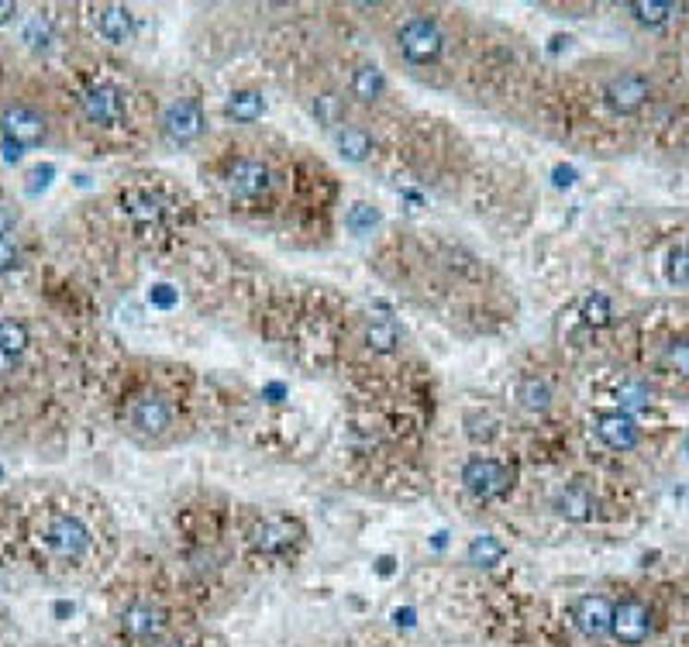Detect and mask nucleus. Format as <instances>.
Returning a JSON list of instances; mask_svg holds the SVG:
<instances>
[{
  "label": "nucleus",
  "mask_w": 689,
  "mask_h": 647,
  "mask_svg": "<svg viewBox=\"0 0 689 647\" xmlns=\"http://www.w3.org/2000/svg\"><path fill=\"white\" fill-rule=\"evenodd\" d=\"M397 49L410 66H435L445 52V31L428 14H410L397 28Z\"/></svg>",
  "instance_id": "nucleus-1"
},
{
  "label": "nucleus",
  "mask_w": 689,
  "mask_h": 647,
  "mask_svg": "<svg viewBox=\"0 0 689 647\" xmlns=\"http://www.w3.org/2000/svg\"><path fill=\"white\" fill-rule=\"evenodd\" d=\"M610 634L614 641H621L624 647H641L652 634V610L648 603H641L638 596H627L614 606V617H610Z\"/></svg>",
  "instance_id": "nucleus-2"
},
{
  "label": "nucleus",
  "mask_w": 689,
  "mask_h": 647,
  "mask_svg": "<svg viewBox=\"0 0 689 647\" xmlns=\"http://www.w3.org/2000/svg\"><path fill=\"white\" fill-rule=\"evenodd\" d=\"M462 482L476 500H497L510 489L514 472L500 465L497 458H469L466 469H462Z\"/></svg>",
  "instance_id": "nucleus-3"
},
{
  "label": "nucleus",
  "mask_w": 689,
  "mask_h": 647,
  "mask_svg": "<svg viewBox=\"0 0 689 647\" xmlns=\"http://www.w3.org/2000/svg\"><path fill=\"white\" fill-rule=\"evenodd\" d=\"M45 544L52 548V555H59L63 561H76L87 555L90 548V527L80 517H73V513H59L45 527Z\"/></svg>",
  "instance_id": "nucleus-4"
},
{
  "label": "nucleus",
  "mask_w": 689,
  "mask_h": 647,
  "mask_svg": "<svg viewBox=\"0 0 689 647\" xmlns=\"http://www.w3.org/2000/svg\"><path fill=\"white\" fill-rule=\"evenodd\" d=\"M207 118H204V107L197 100H173L162 114V135L169 138L173 145H190L204 135Z\"/></svg>",
  "instance_id": "nucleus-5"
},
{
  "label": "nucleus",
  "mask_w": 689,
  "mask_h": 647,
  "mask_svg": "<svg viewBox=\"0 0 689 647\" xmlns=\"http://www.w3.org/2000/svg\"><path fill=\"white\" fill-rule=\"evenodd\" d=\"M0 131H4V138H11L14 145H42L45 138H49V121H45V114H38L35 107L28 104H11L4 111V118H0Z\"/></svg>",
  "instance_id": "nucleus-6"
},
{
  "label": "nucleus",
  "mask_w": 689,
  "mask_h": 647,
  "mask_svg": "<svg viewBox=\"0 0 689 647\" xmlns=\"http://www.w3.org/2000/svg\"><path fill=\"white\" fill-rule=\"evenodd\" d=\"M648 93H652V87H648V80L641 73H621L607 83L603 100H607V107L614 114H634L648 104Z\"/></svg>",
  "instance_id": "nucleus-7"
},
{
  "label": "nucleus",
  "mask_w": 689,
  "mask_h": 647,
  "mask_svg": "<svg viewBox=\"0 0 689 647\" xmlns=\"http://www.w3.org/2000/svg\"><path fill=\"white\" fill-rule=\"evenodd\" d=\"M269 186H273V173H269V166L259 159H238L235 166L228 169V190L235 193V197L255 200V197H262V193H269Z\"/></svg>",
  "instance_id": "nucleus-8"
},
{
  "label": "nucleus",
  "mask_w": 689,
  "mask_h": 647,
  "mask_svg": "<svg viewBox=\"0 0 689 647\" xmlns=\"http://www.w3.org/2000/svg\"><path fill=\"white\" fill-rule=\"evenodd\" d=\"M83 114H87V121L111 128V124H118L125 118V97H121V90L111 87V83H97V87H90L83 93Z\"/></svg>",
  "instance_id": "nucleus-9"
},
{
  "label": "nucleus",
  "mask_w": 689,
  "mask_h": 647,
  "mask_svg": "<svg viewBox=\"0 0 689 647\" xmlns=\"http://www.w3.org/2000/svg\"><path fill=\"white\" fill-rule=\"evenodd\" d=\"M131 427H135L138 434H145V438H162V434L173 427V407L156 393L142 396V400H135V407H131Z\"/></svg>",
  "instance_id": "nucleus-10"
},
{
  "label": "nucleus",
  "mask_w": 689,
  "mask_h": 647,
  "mask_svg": "<svg viewBox=\"0 0 689 647\" xmlns=\"http://www.w3.org/2000/svg\"><path fill=\"white\" fill-rule=\"evenodd\" d=\"M596 434H600V441L607 444V448H614V451H631L634 444L641 441L638 420H634L631 413H624V410L600 413V417H596Z\"/></svg>",
  "instance_id": "nucleus-11"
},
{
  "label": "nucleus",
  "mask_w": 689,
  "mask_h": 647,
  "mask_svg": "<svg viewBox=\"0 0 689 647\" xmlns=\"http://www.w3.org/2000/svg\"><path fill=\"white\" fill-rule=\"evenodd\" d=\"M610 617H614V603L607 596H583L576 603V627L586 641H603L610 634Z\"/></svg>",
  "instance_id": "nucleus-12"
},
{
  "label": "nucleus",
  "mask_w": 689,
  "mask_h": 647,
  "mask_svg": "<svg viewBox=\"0 0 689 647\" xmlns=\"http://www.w3.org/2000/svg\"><path fill=\"white\" fill-rule=\"evenodd\" d=\"M125 630L135 641H145V644H152V641H159L162 637V630H166V610L156 603H135V606H128V613H125Z\"/></svg>",
  "instance_id": "nucleus-13"
},
{
  "label": "nucleus",
  "mask_w": 689,
  "mask_h": 647,
  "mask_svg": "<svg viewBox=\"0 0 689 647\" xmlns=\"http://www.w3.org/2000/svg\"><path fill=\"white\" fill-rule=\"evenodd\" d=\"M331 142H335L338 155L348 162H366L369 152H373V135H369L362 124H352V121L338 124V128L331 131Z\"/></svg>",
  "instance_id": "nucleus-14"
},
{
  "label": "nucleus",
  "mask_w": 689,
  "mask_h": 647,
  "mask_svg": "<svg viewBox=\"0 0 689 647\" xmlns=\"http://www.w3.org/2000/svg\"><path fill=\"white\" fill-rule=\"evenodd\" d=\"M97 28L111 45H125V42L135 38V14H131L128 7L111 4V7H104V11H100Z\"/></svg>",
  "instance_id": "nucleus-15"
},
{
  "label": "nucleus",
  "mask_w": 689,
  "mask_h": 647,
  "mask_svg": "<svg viewBox=\"0 0 689 647\" xmlns=\"http://www.w3.org/2000/svg\"><path fill=\"white\" fill-rule=\"evenodd\" d=\"M348 90L359 104H379L386 97V76L379 73L376 66H355L352 69V80H348Z\"/></svg>",
  "instance_id": "nucleus-16"
},
{
  "label": "nucleus",
  "mask_w": 689,
  "mask_h": 647,
  "mask_svg": "<svg viewBox=\"0 0 689 647\" xmlns=\"http://www.w3.org/2000/svg\"><path fill=\"white\" fill-rule=\"evenodd\" d=\"M593 496H590V489H583V486H569V489H562L559 496H555V513L565 520H590L593 517Z\"/></svg>",
  "instance_id": "nucleus-17"
},
{
  "label": "nucleus",
  "mask_w": 689,
  "mask_h": 647,
  "mask_svg": "<svg viewBox=\"0 0 689 647\" xmlns=\"http://www.w3.org/2000/svg\"><path fill=\"white\" fill-rule=\"evenodd\" d=\"M627 11L634 14V21L645 28H662L669 21L679 18L683 4H669V0H648V4H627Z\"/></svg>",
  "instance_id": "nucleus-18"
},
{
  "label": "nucleus",
  "mask_w": 689,
  "mask_h": 647,
  "mask_svg": "<svg viewBox=\"0 0 689 647\" xmlns=\"http://www.w3.org/2000/svg\"><path fill=\"white\" fill-rule=\"evenodd\" d=\"M293 524L290 520H266V524H259L252 530V544L259 551H283L286 544L293 541Z\"/></svg>",
  "instance_id": "nucleus-19"
},
{
  "label": "nucleus",
  "mask_w": 689,
  "mask_h": 647,
  "mask_svg": "<svg viewBox=\"0 0 689 647\" xmlns=\"http://www.w3.org/2000/svg\"><path fill=\"white\" fill-rule=\"evenodd\" d=\"M311 111H314V118L321 121L324 128H331V131H335L338 124H345V100L338 97V93H331V90L317 93Z\"/></svg>",
  "instance_id": "nucleus-20"
},
{
  "label": "nucleus",
  "mask_w": 689,
  "mask_h": 647,
  "mask_svg": "<svg viewBox=\"0 0 689 647\" xmlns=\"http://www.w3.org/2000/svg\"><path fill=\"white\" fill-rule=\"evenodd\" d=\"M517 400H521L524 410H548V403H552V389H548L545 379L538 376H528L521 379V386H517Z\"/></svg>",
  "instance_id": "nucleus-21"
},
{
  "label": "nucleus",
  "mask_w": 689,
  "mask_h": 647,
  "mask_svg": "<svg viewBox=\"0 0 689 647\" xmlns=\"http://www.w3.org/2000/svg\"><path fill=\"white\" fill-rule=\"evenodd\" d=\"M262 114H266V100H262L259 93H252V90L231 93L228 118H235V121H255V118H262Z\"/></svg>",
  "instance_id": "nucleus-22"
},
{
  "label": "nucleus",
  "mask_w": 689,
  "mask_h": 647,
  "mask_svg": "<svg viewBox=\"0 0 689 647\" xmlns=\"http://www.w3.org/2000/svg\"><path fill=\"white\" fill-rule=\"evenodd\" d=\"M25 348H28V327L21 321H14V317H4V321H0V352H11L21 358Z\"/></svg>",
  "instance_id": "nucleus-23"
},
{
  "label": "nucleus",
  "mask_w": 689,
  "mask_h": 647,
  "mask_svg": "<svg viewBox=\"0 0 689 647\" xmlns=\"http://www.w3.org/2000/svg\"><path fill=\"white\" fill-rule=\"evenodd\" d=\"M397 341H400V334L390 321H373L366 327V345L379 355H390L393 348H397Z\"/></svg>",
  "instance_id": "nucleus-24"
},
{
  "label": "nucleus",
  "mask_w": 689,
  "mask_h": 647,
  "mask_svg": "<svg viewBox=\"0 0 689 647\" xmlns=\"http://www.w3.org/2000/svg\"><path fill=\"white\" fill-rule=\"evenodd\" d=\"M652 386L648 383H638V379H627V383H621V389H617V400H621V407H648L652 403Z\"/></svg>",
  "instance_id": "nucleus-25"
},
{
  "label": "nucleus",
  "mask_w": 689,
  "mask_h": 647,
  "mask_svg": "<svg viewBox=\"0 0 689 647\" xmlns=\"http://www.w3.org/2000/svg\"><path fill=\"white\" fill-rule=\"evenodd\" d=\"M125 204H128L131 214L142 217V221H152V217L162 214V200L152 197V193H128Z\"/></svg>",
  "instance_id": "nucleus-26"
},
{
  "label": "nucleus",
  "mask_w": 689,
  "mask_h": 647,
  "mask_svg": "<svg viewBox=\"0 0 689 647\" xmlns=\"http://www.w3.org/2000/svg\"><path fill=\"white\" fill-rule=\"evenodd\" d=\"M665 279L672 286H689V252L686 248H676L665 262Z\"/></svg>",
  "instance_id": "nucleus-27"
},
{
  "label": "nucleus",
  "mask_w": 689,
  "mask_h": 647,
  "mask_svg": "<svg viewBox=\"0 0 689 647\" xmlns=\"http://www.w3.org/2000/svg\"><path fill=\"white\" fill-rule=\"evenodd\" d=\"M665 369L676 372V376H689V341H672L662 355Z\"/></svg>",
  "instance_id": "nucleus-28"
},
{
  "label": "nucleus",
  "mask_w": 689,
  "mask_h": 647,
  "mask_svg": "<svg viewBox=\"0 0 689 647\" xmlns=\"http://www.w3.org/2000/svg\"><path fill=\"white\" fill-rule=\"evenodd\" d=\"M469 558L476 561H483V565H493V561H500L503 558V548L493 537H479V541H472V548H469Z\"/></svg>",
  "instance_id": "nucleus-29"
},
{
  "label": "nucleus",
  "mask_w": 689,
  "mask_h": 647,
  "mask_svg": "<svg viewBox=\"0 0 689 647\" xmlns=\"http://www.w3.org/2000/svg\"><path fill=\"white\" fill-rule=\"evenodd\" d=\"M583 321L593 324V327H603L610 321V303L607 296H590V300L583 303Z\"/></svg>",
  "instance_id": "nucleus-30"
},
{
  "label": "nucleus",
  "mask_w": 689,
  "mask_h": 647,
  "mask_svg": "<svg viewBox=\"0 0 689 647\" xmlns=\"http://www.w3.org/2000/svg\"><path fill=\"white\" fill-rule=\"evenodd\" d=\"M376 221H379V214H376L373 207H366V204H355V207H352V214H348V228H352L355 235H362V231H369Z\"/></svg>",
  "instance_id": "nucleus-31"
},
{
  "label": "nucleus",
  "mask_w": 689,
  "mask_h": 647,
  "mask_svg": "<svg viewBox=\"0 0 689 647\" xmlns=\"http://www.w3.org/2000/svg\"><path fill=\"white\" fill-rule=\"evenodd\" d=\"M21 252H18V241L14 238H0V272H11L18 265Z\"/></svg>",
  "instance_id": "nucleus-32"
},
{
  "label": "nucleus",
  "mask_w": 689,
  "mask_h": 647,
  "mask_svg": "<svg viewBox=\"0 0 689 647\" xmlns=\"http://www.w3.org/2000/svg\"><path fill=\"white\" fill-rule=\"evenodd\" d=\"M25 42H28V45H35V49H38V45L49 42V28H45V21H42V18H35L32 25L25 28Z\"/></svg>",
  "instance_id": "nucleus-33"
},
{
  "label": "nucleus",
  "mask_w": 689,
  "mask_h": 647,
  "mask_svg": "<svg viewBox=\"0 0 689 647\" xmlns=\"http://www.w3.org/2000/svg\"><path fill=\"white\" fill-rule=\"evenodd\" d=\"M14 224H18V217H14L7 207H0V238H11Z\"/></svg>",
  "instance_id": "nucleus-34"
},
{
  "label": "nucleus",
  "mask_w": 689,
  "mask_h": 647,
  "mask_svg": "<svg viewBox=\"0 0 689 647\" xmlns=\"http://www.w3.org/2000/svg\"><path fill=\"white\" fill-rule=\"evenodd\" d=\"M18 369V355H11V352H0V379H7L11 372Z\"/></svg>",
  "instance_id": "nucleus-35"
},
{
  "label": "nucleus",
  "mask_w": 689,
  "mask_h": 647,
  "mask_svg": "<svg viewBox=\"0 0 689 647\" xmlns=\"http://www.w3.org/2000/svg\"><path fill=\"white\" fill-rule=\"evenodd\" d=\"M555 183L572 186V183H576V173H572V169H555Z\"/></svg>",
  "instance_id": "nucleus-36"
},
{
  "label": "nucleus",
  "mask_w": 689,
  "mask_h": 647,
  "mask_svg": "<svg viewBox=\"0 0 689 647\" xmlns=\"http://www.w3.org/2000/svg\"><path fill=\"white\" fill-rule=\"evenodd\" d=\"M14 11H18V7H14L11 0H0V25H4V21H11Z\"/></svg>",
  "instance_id": "nucleus-37"
},
{
  "label": "nucleus",
  "mask_w": 689,
  "mask_h": 647,
  "mask_svg": "<svg viewBox=\"0 0 689 647\" xmlns=\"http://www.w3.org/2000/svg\"><path fill=\"white\" fill-rule=\"evenodd\" d=\"M159 647H183V644H159Z\"/></svg>",
  "instance_id": "nucleus-38"
},
{
  "label": "nucleus",
  "mask_w": 689,
  "mask_h": 647,
  "mask_svg": "<svg viewBox=\"0 0 689 647\" xmlns=\"http://www.w3.org/2000/svg\"><path fill=\"white\" fill-rule=\"evenodd\" d=\"M686 252H689V248H686Z\"/></svg>",
  "instance_id": "nucleus-39"
}]
</instances>
